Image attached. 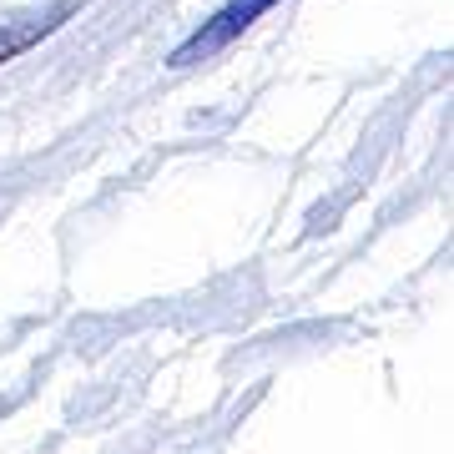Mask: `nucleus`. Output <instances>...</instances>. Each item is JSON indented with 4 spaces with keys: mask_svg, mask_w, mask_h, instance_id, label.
I'll return each instance as SVG.
<instances>
[{
    "mask_svg": "<svg viewBox=\"0 0 454 454\" xmlns=\"http://www.w3.org/2000/svg\"><path fill=\"white\" fill-rule=\"evenodd\" d=\"M273 5L278 0H227L212 20H202V31H192L172 56H167V66H172V71H187V66H197V61H207V56H217V51H227L247 26H253V20L268 16Z\"/></svg>",
    "mask_w": 454,
    "mask_h": 454,
    "instance_id": "obj_1",
    "label": "nucleus"
},
{
    "mask_svg": "<svg viewBox=\"0 0 454 454\" xmlns=\"http://www.w3.org/2000/svg\"><path fill=\"white\" fill-rule=\"evenodd\" d=\"M76 11V0H66L61 11H51V16H41V20H20V26H0V66L5 61H16L20 51H31L41 35H51L56 26H61L66 16Z\"/></svg>",
    "mask_w": 454,
    "mask_h": 454,
    "instance_id": "obj_2",
    "label": "nucleus"
}]
</instances>
